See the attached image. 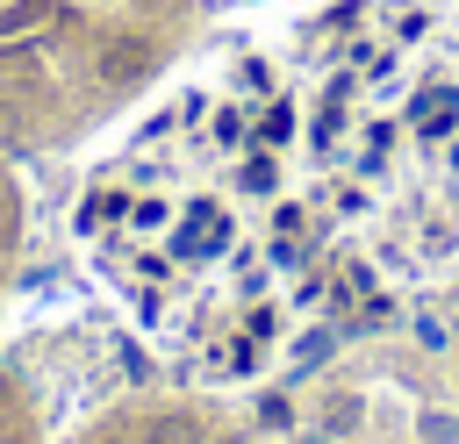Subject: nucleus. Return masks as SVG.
<instances>
[{"instance_id": "f257e3e1", "label": "nucleus", "mask_w": 459, "mask_h": 444, "mask_svg": "<svg viewBox=\"0 0 459 444\" xmlns=\"http://www.w3.org/2000/svg\"><path fill=\"white\" fill-rule=\"evenodd\" d=\"M201 0H0V143L65 93L122 100L158 79Z\"/></svg>"}]
</instances>
